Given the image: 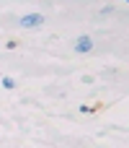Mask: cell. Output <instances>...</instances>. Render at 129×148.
Here are the masks:
<instances>
[{
  "instance_id": "4",
  "label": "cell",
  "mask_w": 129,
  "mask_h": 148,
  "mask_svg": "<svg viewBox=\"0 0 129 148\" xmlns=\"http://www.w3.org/2000/svg\"><path fill=\"white\" fill-rule=\"evenodd\" d=\"M5 47H8V49H16V47H18V42H16V39H10V42H5Z\"/></svg>"
},
{
  "instance_id": "1",
  "label": "cell",
  "mask_w": 129,
  "mask_h": 148,
  "mask_svg": "<svg viewBox=\"0 0 129 148\" xmlns=\"http://www.w3.org/2000/svg\"><path fill=\"white\" fill-rule=\"evenodd\" d=\"M39 23H44V16H41V13H28V16L21 18V26H23V29H34V26H39Z\"/></svg>"
},
{
  "instance_id": "5",
  "label": "cell",
  "mask_w": 129,
  "mask_h": 148,
  "mask_svg": "<svg viewBox=\"0 0 129 148\" xmlns=\"http://www.w3.org/2000/svg\"><path fill=\"white\" fill-rule=\"evenodd\" d=\"M127 3H129V0H127Z\"/></svg>"
},
{
  "instance_id": "3",
  "label": "cell",
  "mask_w": 129,
  "mask_h": 148,
  "mask_svg": "<svg viewBox=\"0 0 129 148\" xmlns=\"http://www.w3.org/2000/svg\"><path fill=\"white\" fill-rule=\"evenodd\" d=\"M3 86H5V88H16V81H13V78H8V75H5V78H3Z\"/></svg>"
},
{
  "instance_id": "2",
  "label": "cell",
  "mask_w": 129,
  "mask_h": 148,
  "mask_svg": "<svg viewBox=\"0 0 129 148\" xmlns=\"http://www.w3.org/2000/svg\"><path fill=\"white\" fill-rule=\"evenodd\" d=\"M91 49H93V39L91 36H78L75 39V52L83 55V52H91Z\"/></svg>"
}]
</instances>
